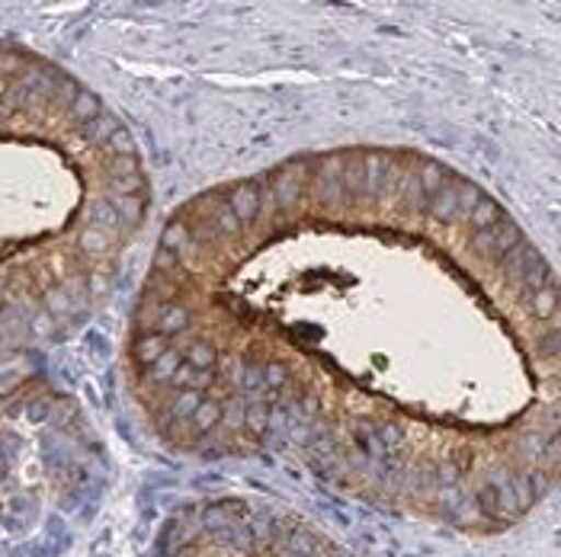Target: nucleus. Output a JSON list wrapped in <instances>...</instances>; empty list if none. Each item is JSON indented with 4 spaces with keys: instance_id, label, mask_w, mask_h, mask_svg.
I'll list each match as a JSON object with an SVG mask.
<instances>
[{
    "instance_id": "nucleus-1",
    "label": "nucleus",
    "mask_w": 561,
    "mask_h": 557,
    "mask_svg": "<svg viewBox=\"0 0 561 557\" xmlns=\"http://www.w3.org/2000/svg\"><path fill=\"white\" fill-rule=\"evenodd\" d=\"M131 327L138 397L180 449L279 455L472 532L556 484V269L414 148L296 154L193 196Z\"/></svg>"
},
{
    "instance_id": "nucleus-2",
    "label": "nucleus",
    "mask_w": 561,
    "mask_h": 557,
    "mask_svg": "<svg viewBox=\"0 0 561 557\" xmlns=\"http://www.w3.org/2000/svg\"><path fill=\"white\" fill-rule=\"evenodd\" d=\"M161 557H356L289 507L216 497L171 522Z\"/></svg>"
}]
</instances>
